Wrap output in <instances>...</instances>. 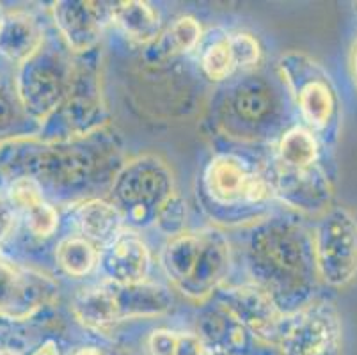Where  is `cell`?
Masks as SVG:
<instances>
[{"instance_id": "cell-1", "label": "cell", "mask_w": 357, "mask_h": 355, "mask_svg": "<svg viewBox=\"0 0 357 355\" xmlns=\"http://www.w3.org/2000/svg\"><path fill=\"white\" fill-rule=\"evenodd\" d=\"M125 162L121 141L107 128L70 141H13L0 146V192L27 178L52 204L71 206L109 190Z\"/></svg>"}, {"instance_id": "cell-2", "label": "cell", "mask_w": 357, "mask_h": 355, "mask_svg": "<svg viewBox=\"0 0 357 355\" xmlns=\"http://www.w3.org/2000/svg\"><path fill=\"white\" fill-rule=\"evenodd\" d=\"M240 246L248 282L267 293L283 315H291L317 299L320 278L313 233L301 215L272 211L242 227Z\"/></svg>"}, {"instance_id": "cell-3", "label": "cell", "mask_w": 357, "mask_h": 355, "mask_svg": "<svg viewBox=\"0 0 357 355\" xmlns=\"http://www.w3.org/2000/svg\"><path fill=\"white\" fill-rule=\"evenodd\" d=\"M210 114L213 130L238 144H275L297 117L278 71L256 68L226 80Z\"/></svg>"}, {"instance_id": "cell-4", "label": "cell", "mask_w": 357, "mask_h": 355, "mask_svg": "<svg viewBox=\"0 0 357 355\" xmlns=\"http://www.w3.org/2000/svg\"><path fill=\"white\" fill-rule=\"evenodd\" d=\"M196 197L219 226H251L272 213L271 160L238 149H219L197 174Z\"/></svg>"}, {"instance_id": "cell-5", "label": "cell", "mask_w": 357, "mask_h": 355, "mask_svg": "<svg viewBox=\"0 0 357 355\" xmlns=\"http://www.w3.org/2000/svg\"><path fill=\"white\" fill-rule=\"evenodd\" d=\"M169 285L194 302L212 299L226 285L233 266V247L219 227L183 231L171 236L158 254Z\"/></svg>"}, {"instance_id": "cell-6", "label": "cell", "mask_w": 357, "mask_h": 355, "mask_svg": "<svg viewBox=\"0 0 357 355\" xmlns=\"http://www.w3.org/2000/svg\"><path fill=\"white\" fill-rule=\"evenodd\" d=\"M275 71L303 125L313 132L320 144L334 148L342 130V100L329 71L301 50L279 55Z\"/></svg>"}, {"instance_id": "cell-7", "label": "cell", "mask_w": 357, "mask_h": 355, "mask_svg": "<svg viewBox=\"0 0 357 355\" xmlns=\"http://www.w3.org/2000/svg\"><path fill=\"white\" fill-rule=\"evenodd\" d=\"M173 305L174 297L167 286L148 281L135 285L102 281L80 289L71 311L84 327L103 331L126 320L162 317Z\"/></svg>"}, {"instance_id": "cell-8", "label": "cell", "mask_w": 357, "mask_h": 355, "mask_svg": "<svg viewBox=\"0 0 357 355\" xmlns=\"http://www.w3.org/2000/svg\"><path fill=\"white\" fill-rule=\"evenodd\" d=\"M107 199L121 213L126 229L155 226L158 211L178 192L167 162L157 155L126 160L109 187Z\"/></svg>"}, {"instance_id": "cell-9", "label": "cell", "mask_w": 357, "mask_h": 355, "mask_svg": "<svg viewBox=\"0 0 357 355\" xmlns=\"http://www.w3.org/2000/svg\"><path fill=\"white\" fill-rule=\"evenodd\" d=\"M75 68L77 55L57 32L48 31L40 48L15 70L16 93L25 112L40 126L70 93Z\"/></svg>"}, {"instance_id": "cell-10", "label": "cell", "mask_w": 357, "mask_h": 355, "mask_svg": "<svg viewBox=\"0 0 357 355\" xmlns=\"http://www.w3.org/2000/svg\"><path fill=\"white\" fill-rule=\"evenodd\" d=\"M98 48L86 55H77L73 84L70 93L41 125L36 139L40 141H70L107 128V107L102 93Z\"/></svg>"}, {"instance_id": "cell-11", "label": "cell", "mask_w": 357, "mask_h": 355, "mask_svg": "<svg viewBox=\"0 0 357 355\" xmlns=\"http://www.w3.org/2000/svg\"><path fill=\"white\" fill-rule=\"evenodd\" d=\"M313 233L314 263L320 282L347 288L357 279V217L342 204H333L317 217Z\"/></svg>"}, {"instance_id": "cell-12", "label": "cell", "mask_w": 357, "mask_h": 355, "mask_svg": "<svg viewBox=\"0 0 357 355\" xmlns=\"http://www.w3.org/2000/svg\"><path fill=\"white\" fill-rule=\"evenodd\" d=\"M278 350L281 355L345 354V327L336 305L326 299H313L298 311L287 315Z\"/></svg>"}, {"instance_id": "cell-13", "label": "cell", "mask_w": 357, "mask_h": 355, "mask_svg": "<svg viewBox=\"0 0 357 355\" xmlns=\"http://www.w3.org/2000/svg\"><path fill=\"white\" fill-rule=\"evenodd\" d=\"M57 295V282L41 270L0 254V324L34 320Z\"/></svg>"}, {"instance_id": "cell-14", "label": "cell", "mask_w": 357, "mask_h": 355, "mask_svg": "<svg viewBox=\"0 0 357 355\" xmlns=\"http://www.w3.org/2000/svg\"><path fill=\"white\" fill-rule=\"evenodd\" d=\"M212 299L245 328L252 340L278 348L283 336L287 315L279 311L272 299L258 286L251 282L224 285Z\"/></svg>"}, {"instance_id": "cell-15", "label": "cell", "mask_w": 357, "mask_h": 355, "mask_svg": "<svg viewBox=\"0 0 357 355\" xmlns=\"http://www.w3.org/2000/svg\"><path fill=\"white\" fill-rule=\"evenodd\" d=\"M274 197L297 215L320 217L333 206V183L322 164L306 169H284L271 160Z\"/></svg>"}, {"instance_id": "cell-16", "label": "cell", "mask_w": 357, "mask_h": 355, "mask_svg": "<svg viewBox=\"0 0 357 355\" xmlns=\"http://www.w3.org/2000/svg\"><path fill=\"white\" fill-rule=\"evenodd\" d=\"M55 32L73 55L96 50L110 22V4L89 0H57L50 8Z\"/></svg>"}, {"instance_id": "cell-17", "label": "cell", "mask_w": 357, "mask_h": 355, "mask_svg": "<svg viewBox=\"0 0 357 355\" xmlns=\"http://www.w3.org/2000/svg\"><path fill=\"white\" fill-rule=\"evenodd\" d=\"M8 199L11 201L13 208L18 217V229L15 239L11 240L4 252H8L13 246L31 242H47L54 239L59 229L61 217L59 211L45 197L41 188L34 181L27 178H20L9 183L4 188ZM0 252V254H4Z\"/></svg>"}, {"instance_id": "cell-18", "label": "cell", "mask_w": 357, "mask_h": 355, "mask_svg": "<svg viewBox=\"0 0 357 355\" xmlns=\"http://www.w3.org/2000/svg\"><path fill=\"white\" fill-rule=\"evenodd\" d=\"M98 270L110 282H144L151 270V250L139 233L123 229L112 242L100 249Z\"/></svg>"}, {"instance_id": "cell-19", "label": "cell", "mask_w": 357, "mask_h": 355, "mask_svg": "<svg viewBox=\"0 0 357 355\" xmlns=\"http://www.w3.org/2000/svg\"><path fill=\"white\" fill-rule=\"evenodd\" d=\"M47 27L34 11L2 8L0 15V66L16 70L31 57L47 36Z\"/></svg>"}, {"instance_id": "cell-20", "label": "cell", "mask_w": 357, "mask_h": 355, "mask_svg": "<svg viewBox=\"0 0 357 355\" xmlns=\"http://www.w3.org/2000/svg\"><path fill=\"white\" fill-rule=\"evenodd\" d=\"M210 355H242L249 336L245 328L222 305L204 309L197 317L196 331Z\"/></svg>"}, {"instance_id": "cell-21", "label": "cell", "mask_w": 357, "mask_h": 355, "mask_svg": "<svg viewBox=\"0 0 357 355\" xmlns=\"http://www.w3.org/2000/svg\"><path fill=\"white\" fill-rule=\"evenodd\" d=\"M73 206L71 219H73V226L77 227V234L95 243L98 249L105 247L123 229H126L121 213L109 199L95 197V199L73 204Z\"/></svg>"}, {"instance_id": "cell-22", "label": "cell", "mask_w": 357, "mask_h": 355, "mask_svg": "<svg viewBox=\"0 0 357 355\" xmlns=\"http://www.w3.org/2000/svg\"><path fill=\"white\" fill-rule=\"evenodd\" d=\"M203 39V27L194 16H180L144 48L142 61L148 66L167 64L173 59L196 50Z\"/></svg>"}, {"instance_id": "cell-23", "label": "cell", "mask_w": 357, "mask_h": 355, "mask_svg": "<svg viewBox=\"0 0 357 355\" xmlns=\"http://www.w3.org/2000/svg\"><path fill=\"white\" fill-rule=\"evenodd\" d=\"M41 126L25 112L16 93L15 70L0 66V146L36 139Z\"/></svg>"}, {"instance_id": "cell-24", "label": "cell", "mask_w": 357, "mask_h": 355, "mask_svg": "<svg viewBox=\"0 0 357 355\" xmlns=\"http://www.w3.org/2000/svg\"><path fill=\"white\" fill-rule=\"evenodd\" d=\"M110 22L116 24L132 43L148 47L162 32V20L157 9L142 0L110 2Z\"/></svg>"}, {"instance_id": "cell-25", "label": "cell", "mask_w": 357, "mask_h": 355, "mask_svg": "<svg viewBox=\"0 0 357 355\" xmlns=\"http://www.w3.org/2000/svg\"><path fill=\"white\" fill-rule=\"evenodd\" d=\"M197 50V64L210 82L224 84L240 73L235 50L231 43V32L210 31L203 34Z\"/></svg>"}, {"instance_id": "cell-26", "label": "cell", "mask_w": 357, "mask_h": 355, "mask_svg": "<svg viewBox=\"0 0 357 355\" xmlns=\"http://www.w3.org/2000/svg\"><path fill=\"white\" fill-rule=\"evenodd\" d=\"M320 141L301 123L287 130L275 142L271 160L284 169H306L320 162Z\"/></svg>"}, {"instance_id": "cell-27", "label": "cell", "mask_w": 357, "mask_h": 355, "mask_svg": "<svg viewBox=\"0 0 357 355\" xmlns=\"http://www.w3.org/2000/svg\"><path fill=\"white\" fill-rule=\"evenodd\" d=\"M54 258L68 278L82 279L98 269L100 249L80 234H66L55 243Z\"/></svg>"}, {"instance_id": "cell-28", "label": "cell", "mask_w": 357, "mask_h": 355, "mask_svg": "<svg viewBox=\"0 0 357 355\" xmlns=\"http://www.w3.org/2000/svg\"><path fill=\"white\" fill-rule=\"evenodd\" d=\"M149 355H210L196 332L176 328H155L146 338Z\"/></svg>"}, {"instance_id": "cell-29", "label": "cell", "mask_w": 357, "mask_h": 355, "mask_svg": "<svg viewBox=\"0 0 357 355\" xmlns=\"http://www.w3.org/2000/svg\"><path fill=\"white\" fill-rule=\"evenodd\" d=\"M153 227H157L162 234H165L169 239L187 231L185 229V227H187V204H185L180 192H176V194L162 206V210L158 211Z\"/></svg>"}, {"instance_id": "cell-30", "label": "cell", "mask_w": 357, "mask_h": 355, "mask_svg": "<svg viewBox=\"0 0 357 355\" xmlns=\"http://www.w3.org/2000/svg\"><path fill=\"white\" fill-rule=\"evenodd\" d=\"M231 43L240 73L255 70L261 61V45L258 38L251 32H231Z\"/></svg>"}, {"instance_id": "cell-31", "label": "cell", "mask_w": 357, "mask_h": 355, "mask_svg": "<svg viewBox=\"0 0 357 355\" xmlns=\"http://www.w3.org/2000/svg\"><path fill=\"white\" fill-rule=\"evenodd\" d=\"M18 229V217L13 208L11 201L4 192H0V252H4L6 247L15 239Z\"/></svg>"}, {"instance_id": "cell-32", "label": "cell", "mask_w": 357, "mask_h": 355, "mask_svg": "<svg viewBox=\"0 0 357 355\" xmlns=\"http://www.w3.org/2000/svg\"><path fill=\"white\" fill-rule=\"evenodd\" d=\"M27 355H63V352H61L59 343L54 338H47L40 345H36Z\"/></svg>"}, {"instance_id": "cell-33", "label": "cell", "mask_w": 357, "mask_h": 355, "mask_svg": "<svg viewBox=\"0 0 357 355\" xmlns=\"http://www.w3.org/2000/svg\"><path fill=\"white\" fill-rule=\"evenodd\" d=\"M0 355H25V354L18 345L6 340V338L2 336V332H0Z\"/></svg>"}, {"instance_id": "cell-34", "label": "cell", "mask_w": 357, "mask_h": 355, "mask_svg": "<svg viewBox=\"0 0 357 355\" xmlns=\"http://www.w3.org/2000/svg\"><path fill=\"white\" fill-rule=\"evenodd\" d=\"M68 355H107V354L100 347H95V345H82V347L73 348Z\"/></svg>"}, {"instance_id": "cell-35", "label": "cell", "mask_w": 357, "mask_h": 355, "mask_svg": "<svg viewBox=\"0 0 357 355\" xmlns=\"http://www.w3.org/2000/svg\"><path fill=\"white\" fill-rule=\"evenodd\" d=\"M349 66H350V77H352V80H354V86L357 87V39L354 41L352 50H350Z\"/></svg>"}, {"instance_id": "cell-36", "label": "cell", "mask_w": 357, "mask_h": 355, "mask_svg": "<svg viewBox=\"0 0 357 355\" xmlns=\"http://www.w3.org/2000/svg\"><path fill=\"white\" fill-rule=\"evenodd\" d=\"M0 15H2V4H0Z\"/></svg>"}, {"instance_id": "cell-37", "label": "cell", "mask_w": 357, "mask_h": 355, "mask_svg": "<svg viewBox=\"0 0 357 355\" xmlns=\"http://www.w3.org/2000/svg\"><path fill=\"white\" fill-rule=\"evenodd\" d=\"M0 332H2V331H0Z\"/></svg>"}]
</instances>
